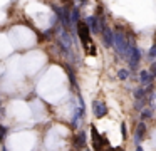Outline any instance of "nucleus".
<instances>
[{
	"label": "nucleus",
	"mask_w": 156,
	"mask_h": 151,
	"mask_svg": "<svg viewBox=\"0 0 156 151\" xmlns=\"http://www.w3.org/2000/svg\"><path fill=\"white\" fill-rule=\"evenodd\" d=\"M76 30H77V35H79V39H81L84 49L87 50L89 47L92 45V42H91V29H89V25L86 22H79V23H76Z\"/></svg>",
	"instance_id": "1"
},
{
	"label": "nucleus",
	"mask_w": 156,
	"mask_h": 151,
	"mask_svg": "<svg viewBox=\"0 0 156 151\" xmlns=\"http://www.w3.org/2000/svg\"><path fill=\"white\" fill-rule=\"evenodd\" d=\"M141 59H143L141 49L134 45V47L131 49V52H129V57H128L129 69H131V70H136V69H138V66H139V62H141Z\"/></svg>",
	"instance_id": "2"
},
{
	"label": "nucleus",
	"mask_w": 156,
	"mask_h": 151,
	"mask_svg": "<svg viewBox=\"0 0 156 151\" xmlns=\"http://www.w3.org/2000/svg\"><path fill=\"white\" fill-rule=\"evenodd\" d=\"M92 113H94V116L99 117V119H101L102 116H106V114H108V106H106V102H102V101H94V102H92Z\"/></svg>",
	"instance_id": "3"
},
{
	"label": "nucleus",
	"mask_w": 156,
	"mask_h": 151,
	"mask_svg": "<svg viewBox=\"0 0 156 151\" xmlns=\"http://www.w3.org/2000/svg\"><path fill=\"white\" fill-rule=\"evenodd\" d=\"M153 79H154V77L149 74V70H139V82H141V87L153 86Z\"/></svg>",
	"instance_id": "4"
},
{
	"label": "nucleus",
	"mask_w": 156,
	"mask_h": 151,
	"mask_svg": "<svg viewBox=\"0 0 156 151\" xmlns=\"http://www.w3.org/2000/svg\"><path fill=\"white\" fill-rule=\"evenodd\" d=\"M144 136H146V124L141 121V123L138 124V128H136V133H134V141H136L138 146H139V143L143 141V138H144Z\"/></svg>",
	"instance_id": "5"
},
{
	"label": "nucleus",
	"mask_w": 156,
	"mask_h": 151,
	"mask_svg": "<svg viewBox=\"0 0 156 151\" xmlns=\"http://www.w3.org/2000/svg\"><path fill=\"white\" fill-rule=\"evenodd\" d=\"M76 146L86 149V146H87V141H86V133H84V131H79V133H76Z\"/></svg>",
	"instance_id": "6"
},
{
	"label": "nucleus",
	"mask_w": 156,
	"mask_h": 151,
	"mask_svg": "<svg viewBox=\"0 0 156 151\" xmlns=\"http://www.w3.org/2000/svg\"><path fill=\"white\" fill-rule=\"evenodd\" d=\"M153 114H154V109H151V107H144V109L141 111V119L143 121H148L153 117Z\"/></svg>",
	"instance_id": "7"
},
{
	"label": "nucleus",
	"mask_w": 156,
	"mask_h": 151,
	"mask_svg": "<svg viewBox=\"0 0 156 151\" xmlns=\"http://www.w3.org/2000/svg\"><path fill=\"white\" fill-rule=\"evenodd\" d=\"M118 77H119V81H128L129 79V70L128 69H119Z\"/></svg>",
	"instance_id": "8"
},
{
	"label": "nucleus",
	"mask_w": 156,
	"mask_h": 151,
	"mask_svg": "<svg viewBox=\"0 0 156 151\" xmlns=\"http://www.w3.org/2000/svg\"><path fill=\"white\" fill-rule=\"evenodd\" d=\"M148 57L153 60V62H154V59H156V44L151 47V49H149V52H148Z\"/></svg>",
	"instance_id": "9"
},
{
	"label": "nucleus",
	"mask_w": 156,
	"mask_h": 151,
	"mask_svg": "<svg viewBox=\"0 0 156 151\" xmlns=\"http://www.w3.org/2000/svg\"><path fill=\"white\" fill-rule=\"evenodd\" d=\"M149 74H151V76L156 79V60L151 64V67H149Z\"/></svg>",
	"instance_id": "10"
},
{
	"label": "nucleus",
	"mask_w": 156,
	"mask_h": 151,
	"mask_svg": "<svg viewBox=\"0 0 156 151\" xmlns=\"http://www.w3.org/2000/svg\"><path fill=\"white\" fill-rule=\"evenodd\" d=\"M136 151H143V146H138V148H136Z\"/></svg>",
	"instance_id": "11"
},
{
	"label": "nucleus",
	"mask_w": 156,
	"mask_h": 151,
	"mask_svg": "<svg viewBox=\"0 0 156 151\" xmlns=\"http://www.w3.org/2000/svg\"><path fill=\"white\" fill-rule=\"evenodd\" d=\"M84 151H91V149H87V148H86V149H84Z\"/></svg>",
	"instance_id": "12"
}]
</instances>
